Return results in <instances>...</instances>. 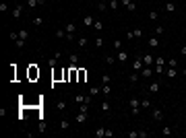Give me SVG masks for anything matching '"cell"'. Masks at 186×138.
Here are the masks:
<instances>
[{
	"label": "cell",
	"instance_id": "cell-34",
	"mask_svg": "<svg viewBox=\"0 0 186 138\" xmlns=\"http://www.w3.org/2000/svg\"><path fill=\"white\" fill-rule=\"evenodd\" d=\"M33 25H35V27H41V25H43V19H41V17H33Z\"/></svg>",
	"mask_w": 186,
	"mask_h": 138
},
{
	"label": "cell",
	"instance_id": "cell-57",
	"mask_svg": "<svg viewBox=\"0 0 186 138\" xmlns=\"http://www.w3.org/2000/svg\"><path fill=\"white\" fill-rule=\"evenodd\" d=\"M21 2H27V0H21Z\"/></svg>",
	"mask_w": 186,
	"mask_h": 138
},
{
	"label": "cell",
	"instance_id": "cell-39",
	"mask_svg": "<svg viewBox=\"0 0 186 138\" xmlns=\"http://www.w3.org/2000/svg\"><path fill=\"white\" fill-rule=\"evenodd\" d=\"M161 134H164V136H170V134H172V128H170V126H164V128H161Z\"/></svg>",
	"mask_w": 186,
	"mask_h": 138
},
{
	"label": "cell",
	"instance_id": "cell-31",
	"mask_svg": "<svg viewBox=\"0 0 186 138\" xmlns=\"http://www.w3.org/2000/svg\"><path fill=\"white\" fill-rule=\"evenodd\" d=\"M112 45H114V50H118V52L122 50V41H120V39H114V41H112Z\"/></svg>",
	"mask_w": 186,
	"mask_h": 138
},
{
	"label": "cell",
	"instance_id": "cell-59",
	"mask_svg": "<svg viewBox=\"0 0 186 138\" xmlns=\"http://www.w3.org/2000/svg\"><path fill=\"white\" fill-rule=\"evenodd\" d=\"M103 2H108V0H103Z\"/></svg>",
	"mask_w": 186,
	"mask_h": 138
},
{
	"label": "cell",
	"instance_id": "cell-29",
	"mask_svg": "<svg viewBox=\"0 0 186 138\" xmlns=\"http://www.w3.org/2000/svg\"><path fill=\"white\" fill-rule=\"evenodd\" d=\"M164 31H166V27H164V25H157V27H155V33H153V35H157V37H159V35H164Z\"/></svg>",
	"mask_w": 186,
	"mask_h": 138
},
{
	"label": "cell",
	"instance_id": "cell-38",
	"mask_svg": "<svg viewBox=\"0 0 186 138\" xmlns=\"http://www.w3.org/2000/svg\"><path fill=\"white\" fill-rule=\"evenodd\" d=\"M110 83H112V76L110 74H103L101 76V85H110Z\"/></svg>",
	"mask_w": 186,
	"mask_h": 138
},
{
	"label": "cell",
	"instance_id": "cell-35",
	"mask_svg": "<svg viewBox=\"0 0 186 138\" xmlns=\"http://www.w3.org/2000/svg\"><path fill=\"white\" fill-rule=\"evenodd\" d=\"M95 48H103V37H101V35L95 37Z\"/></svg>",
	"mask_w": 186,
	"mask_h": 138
},
{
	"label": "cell",
	"instance_id": "cell-44",
	"mask_svg": "<svg viewBox=\"0 0 186 138\" xmlns=\"http://www.w3.org/2000/svg\"><path fill=\"white\" fill-rule=\"evenodd\" d=\"M45 128H48V126H45V122H43V120H39V126H37V130H39V132H45Z\"/></svg>",
	"mask_w": 186,
	"mask_h": 138
},
{
	"label": "cell",
	"instance_id": "cell-17",
	"mask_svg": "<svg viewBox=\"0 0 186 138\" xmlns=\"http://www.w3.org/2000/svg\"><path fill=\"white\" fill-rule=\"evenodd\" d=\"M99 93H101V85H95V87L89 89V95H91V97H95V95H99Z\"/></svg>",
	"mask_w": 186,
	"mask_h": 138
},
{
	"label": "cell",
	"instance_id": "cell-28",
	"mask_svg": "<svg viewBox=\"0 0 186 138\" xmlns=\"http://www.w3.org/2000/svg\"><path fill=\"white\" fill-rule=\"evenodd\" d=\"M93 136H95V138H103V136H106V130H103V128H97L95 132H93Z\"/></svg>",
	"mask_w": 186,
	"mask_h": 138
},
{
	"label": "cell",
	"instance_id": "cell-5",
	"mask_svg": "<svg viewBox=\"0 0 186 138\" xmlns=\"http://www.w3.org/2000/svg\"><path fill=\"white\" fill-rule=\"evenodd\" d=\"M75 103H91V95H85V93H79V95H75Z\"/></svg>",
	"mask_w": 186,
	"mask_h": 138
},
{
	"label": "cell",
	"instance_id": "cell-48",
	"mask_svg": "<svg viewBox=\"0 0 186 138\" xmlns=\"http://www.w3.org/2000/svg\"><path fill=\"white\" fill-rule=\"evenodd\" d=\"M8 10V4L6 2H0V12H6Z\"/></svg>",
	"mask_w": 186,
	"mask_h": 138
},
{
	"label": "cell",
	"instance_id": "cell-30",
	"mask_svg": "<svg viewBox=\"0 0 186 138\" xmlns=\"http://www.w3.org/2000/svg\"><path fill=\"white\" fill-rule=\"evenodd\" d=\"M108 6L112 10H118V0H108Z\"/></svg>",
	"mask_w": 186,
	"mask_h": 138
},
{
	"label": "cell",
	"instance_id": "cell-43",
	"mask_svg": "<svg viewBox=\"0 0 186 138\" xmlns=\"http://www.w3.org/2000/svg\"><path fill=\"white\" fill-rule=\"evenodd\" d=\"M19 37H21V39H27V37H29V31H25V29H21V31H19Z\"/></svg>",
	"mask_w": 186,
	"mask_h": 138
},
{
	"label": "cell",
	"instance_id": "cell-25",
	"mask_svg": "<svg viewBox=\"0 0 186 138\" xmlns=\"http://www.w3.org/2000/svg\"><path fill=\"white\" fill-rule=\"evenodd\" d=\"M138 78H141V72H134V70H132V74L128 76L130 83H138Z\"/></svg>",
	"mask_w": 186,
	"mask_h": 138
},
{
	"label": "cell",
	"instance_id": "cell-2",
	"mask_svg": "<svg viewBox=\"0 0 186 138\" xmlns=\"http://www.w3.org/2000/svg\"><path fill=\"white\" fill-rule=\"evenodd\" d=\"M164 70H166V60L161 58V56H157L155 58V72L157 74H164Z\"/></svg>",
	"mask_w": 186,
	"mask_h": 138
},
{
	"label": "cell",
	"instance_id": "cell-33",
	"mask_svg": "<svg viewBox=\"0 0 186 138\" xmlns=\"http://www.w3.org/2000/svg\"><path fill=\"white\" fill-rule=\"evenodd\" d=\"M151 107V101L149 99H141V109H149Z\"/></svg>",
	"mask_w": 186,
	"mask_h": 138
},
{
	"label": "cell",
	"instance_id": "cell-46",
	"mask_svg": "<svg viewBox=\"0 0 186 138\" xmlns=\"http://www.w3.org/2000/svg\"><path fill=\"white\" fill-rule=\"evenodd\" d=\"M48 66L56 68V66H58V60H56V58H50V60H48Z\"/></svg>",
	"mask_w": 186,
	"mask_h": 138
},
{
	"label": "cell",
	"instance_id": "cell-13",
	"mask_svg": "<svg viewBox=\"0 0 186 138\" xmlns=\"http://www.w3.org/2000/svg\"><path fill=\"white\" fill-rule=\"evenodd\" d=\"M85 120H87V113H85V111H79L77 116H75V122H77V124H85Z\"/></svg>",
	"mask_w": 186,
	"mask_h": 138
},
{
	"label": "cell",
	"instance_id": "cell-12",
	"mask_svg": "<svg viewBox=\"0 0 186 138\" xmlns=\"http://www.w3.org/2000/svg\"><path fill=\"white\" fill-rule=\"evenodd\" d=\"M151 74H153V68L151 66H145L141 70V78H151Z\"/></svg>",
	"mask_w": 186,
	"mask_h": 138
},
{
	"label": "cell",
	"instance_id": "cell-6",
	"mask_svg": "<svg viewBox=\"0 0 186 138\" xmlns=\"http://www.w3.org/2000/svg\"><path fill=\"white\" fill-rule=\"evenodd\" d=\"M151 116H153V120H155V122H161V120L166 118V116H164V111H161L159 107H153V109H151Z\"/></svg>",
	"mask_w": 186,
	"mask_h": 138
},
{
	"label": "cell",
	"instance_id": "cell-47",
	"mask_svg": "<svg viewBox=\"0 0 186 138\" xmlns=\"http://www.w3.org/2000/svg\"><path fill=\"white\" fill-rule=\"evenodd\" d=\"M27 6H29V8H35V6H39V4H37V0H27Z\"/></svg>",
	"mask_w": 186,
	"mask_h": 138
},
{
	"label": "cell",
	"instance_id": "cell-27",
	"mask_svg": "<svg viewBox=\"0 0 186 138\" xmlns=\"http://www.w3.org/2000/svg\"><path fill=\"white\" fill-rule=\"evenodd\" d=\"M66 105H68L66 101H58V103H56V109H58L60 113H64V109H66Z\"/></svg>",
	"mask_w": 186,
	"mask_h": 138
},
{
	"label": "cell",
	"instance_id": "cell-51",
	"mask_svg": "<svg viewBox=\"0 0 186 138\" xmlns=\"http://www.w3.org/2000/svg\"><path fill=\"white\" fill-rule=\"evenodd\" d=\"M97 10H101V12H106V2H99V4H97Z\"/></svg>",
	"mask_w": 186,
	"mask_h": 138
},
{
	"label": "cell",
	"instance_id": "cell-49",
	"mask_svg": "<svg viewBox=\"0 0 186 138\" xmlns=\"http://www.w3.org/2000/svg\"><path fill=\"white\" fill-rule=\"evenodd\" d=\"M147 136H149L147 130H138V138H147Z\"/></svg>",
	"mask_w": 186,
	"mask_h": 138
},
{
	"label": "cell",
	"instance_id": "cell-21",
	"mask_svg": "<svg viewBox=\"0 0 186 138\" xmlns=\"http://www.w3.org/2000/svg\"><path fill=\"white\" fill-rule=\"evenodd\" d=\"M29 78H39V68H35V66L29 68Z\"/></svg>",
	"mask_w": 186,
	"mask_h": 138
},
{
	"label": "cell",
	"instance_id": "cell-22",
	"mask_svg": "<svg viewBox=\"0 0 186 138\" xmlns=\"http://www.w3.org/2000/svg\"><path fill=\"white\" fill-rule=\"evenodd\" d=\"M101 93H103V97L110 99V95H112V87H110V85H101Z\"/></svg>",
	"mask_w": 186,
	"mask_h": 138
},
{
	"label": "cell",
	"instance_id": "cell-14",
	"mask_svg": "<svg viewBox=\"0 0 186 138\" xmlns=\"http://www.w3.org/2000/svg\"><path fill=\"white\" fill-rule=\"evenodd\" d=\"M93 31H95V33H101L103 31V23L99 19H95V23H93Z\"/></svg>",
	"mask_w": 186,
	"mask_h": 138
},
{
	"label": "cell",
	"instance_id": "cell-15",
	"mask_svg": "<svg viewBox=\"0 0 186 138\" xmlns=\"http://www.w3.org/2000/svg\"><path fill=\"white\" fill-rule=\"evenodd\" d=\"M166 10H168L170 15H174V12L178 10V6H176V2H172V0H170V2H166Z\"/></svg>",
	"mask_w": 186,
	"mask_h": 138
},
{
	"label": "cell",
	"instance_id": "cell-26",
	"mask_svg": "<svg viewBox=\"0 0 186 138\" xmlns=\"http://www.w3.org/2000/svg\"><path fill=\"white\" fill-rule=\"evenodd\" d=\"M68 128H71V122H68L66 118H62L60 120V130H68Z\"/></svg>",
	"mask_w": 186,
	"mask_h": 138
},
{
	"label": "cell",
	"instance_id": "cell-20",
	"mask_svg": "<svg viewBox=\"0 0 186 138\" xmlns=\"http://www.w3.org/2000/svg\"><path fill=\"white\" fill-rule=\"evenodd\" d=\"M93 23H95V17H83V25L85 27H93Z\"/></svg>",
	"mask_w": 186,
	"mask_h": 138
},
{
	"label": "cell",
	"instance_id": "cell-55",
	"mask_svg": "<svg viewBox=\"0 0 186 138\" xmlns=\"http://www.w3.org/2000/svg\"><path fill=\"white\" fill-rule=\"evenodd\" d=\"M120 2H122V4H124V6H128V4H130V2H132V0H120Z\"/></svg>",
	"mask_w": 186,
	"mask_h": 138
},
{
	"label": "cell",
	"instance_id": "cell-42",
	"mask_svg": "<svg viewBox=\"0 0 186 138\" xmlns=\"http://www.w3.org/2000/svg\"><path fill=\"white\" fill-rule=\"evenodd\" d=\"M132 33H134V37H136V39H141V37H143V31L138 29V27H136V29H132Z\"/></svg>",
	"mask_w": 186,
	"mask_h": 138
},
{
	"label": "cell",
	"instance_id": "cell-32",
	"mask_svg": "<svg viewBox=\"0 0 186 138\" xmlns=\"http://www.w3.org/2000/svg\"><path fill=\"white\" fill-rule=\"evenodd\" d=\"M54 35H56L58 39H66V31H64V29H58V31H56Z\"/></svg>",
	"mask_w": 186,
	"mask_h": 138
},
{
	"label": "cell",
	"instance_id": "cell-37",
	"mask_svg": "<svg viewBox=\"0 0 186 138\" xmlns=\"http://www.w3.org/2000/svg\"><path fill=\"white\" fill-rule=\"evenodd\" d=\"M85 78H87V72L81 68V70H79V83H85Z\"/></svg>",
	"mask_w": 186,
	"mask_h": 138
},
{
	"label": "cell",
	"instance_id": "cell-36",
	"mask_svg": "<svg viewBox=\"0 0 186 138\" xmlns=\"http://www.w3.org/2000/svg\"><path fill=\"white\" fill-rule=\"evenodd\" d=\"M103 62H106V64H114V62H118V60H116V56H106Z\"/></svg>",
	"mask_w": 186,
	"mask_h": 138
},
{
	"label": "cell",
	"instance_id": "cell-41",
	"mask_svg": "<svg viewBox=\"0 0 186 138\" xmlns=\"http://www.w3.org/2000/svg\"><path fill=\"white\" fill-rule=\"evenodd\" d=\"M77 62H79V54H71V64L77 66Z\"/></svg>",
	"mask_w": 186,
	"mask_h": 138
},
{
	"label": "cell",
	"instance_id": "cell-19",
	"mask_svg": "<svg viewBox=\"0 0 186 138\" xmlns=\"http://www.w3.org/2000/svg\"><path fill=\"white\" fill-rule=\"evenodd\" d=\"M64 31H66V33H77V25H75V23H66V25H64Z\"/></svg>",
	"mask_w": 186,
	"mask_h": 138
},
{
	"label": "cell",
	"instance_id": "cell-3",
	"mask_svg": "<svg viewBox=\"0 0 186 138\" xmlns=\"http://www.w3.org/2000/svg\"><path fill=\"white\" fill-rule=\"evenodd\" d=\"M164 74H166L170 80H174V78H178V74H180V68H170V66H166Z\"/></svg>",
	"mask_w": 186,
	"mask_h": 138
},
{
	"label": "cell",
	"instance_id": "cell-1",
	"mask_svg": "<svg viewBox=\"0 0 186 138\" xmlns=\"http://www.w3.org/2000/svg\"><path fill=\"white\" fill-rule=\"evenodd\" d=\"M128 107H130V116H141V99H128Z\"/></svg>",
	"mask_w": 186,
	"mask_h": 138
},
{
	"label": "cell",
	"instance_id": "cell-56",
	"mask_svg": "<svg viewBox=\"0 0 186 138\" xmlns=\"http://www.w3.org/2000/svg\"><path fill=\"white\" fill-rule=\"evenodd\" d=\"M45 2H48V0H37V4L41 6V4H45Z\"/></svg>",
	"mask_w": 186,
	"mask_h": 138
},
{
	"label": "cell",
	"instance_id": "cell-16",
	"mask_svg": "<svg viewBox=\"0 0 186 138\" xmlns=\"http://www.w3.org/2000/svg\"><path fill=\"white\" fill-rule=\"evenodd\" d=\"M149 48H159V37L157 35H153V37H149Z\"/></svg>",
	"mask_w": 186,
	"mask_h": 138
},
{
	"label": "cell",
	"instance_id": "cell-9",
	"mask_svg": "<svg viewBox=\"0 0 186 138\" xmlns=\"http://www.w3.org/2000/svg\"><path fill=\"white\" fill-rule=\"evenodd\" d=\"M10 15H13V19H15V21H19V19H21V15H23V4H17V6L13 8V12H10Z\"/></svg>",
	"mask_w": 186,
	"mask_h": 138
},
{
	"label": "cell",
	"instance_id": "cell-23",
	"mask_svg": "<svg viewBox=\"0 0 186 138\" xmlns=\"http://www.w3.org/2000/svg\"><path fill=\"white\" fill-rule=\"evenodd\" d=\"M15 45H17V50H25V45H27V39H21V37H19V39L15 41Z\"/></svg>",
	"mask_w": 186,
	"mask_h": 138
},
{
	"label": "cell",
	"instance_id": "cell-58",
	"mask_svg": "<svg viewBox=\"0 0 186 138\" xmlns=\"http://www.w3.org/2000/svg\"><path fill=\"white\" fill-rule=\"evenodd\" d=\"M4 2H8V0H4Z\"/></svg>",
	"mask_w": 186,
	"mask_h": 138
},
{
	"label": "cell",
	"instance_id": "cell-18",
	"mask_svg": "<svg viewBox=\"0 0 186 138\" xmlns=\"http://www.w3.org/2000/svg\"><path fill=\"white\" fill-rule=\"evenodd\" d=\"M87 43H89V41H87V37H85V35L77 39V45H79V50H85V48H87Z\"/></svg>",
	"mask_w": 186,
	"mask_h": 138
},
{
	"label": "cell",
	"instance_id": "cell-10",
	"mask_svg": "<svg viewBox=\"0 0 186 138\" xmlns=\"http://www.w3.org/2000/svg\"><path fill=\"white\" fill-rule=\"evenodd\" d=\"M101 111H103V113H106V116H108V113H110V111H112V103H110V101H108V97H106V99H103V101H101Z\"/></svg>",
	"mask_w": 186,
	"mask_h": 138
},
{
	"label": "cell",
	"instance_id": "cell-52",
	"mask_svg": "<svg viewBox=\"0 0 186 138\" xmlns=\"http://www.w3.org/2000/svg\"><path fill=\"white\" fill-rule=\"evenodd\" d=\"M128 138H138V132H136V130H132V132H128Z\"/></svg>",
	"mask_w": 186,
	"mask_h": 138
},
{
	"label": "cell",
	"instance_id": "cell-4",
	"mask_svg": "<svg viewBox=\"0 0 186 138\" xmlns=\"http://www.w3.org/2000/svg\"><path fill=\"white\" fill-rule=\"evenodd\" d=\"M130 68H132V70H134V72H141V70H143V68H145V64H143V58H141V56H136Z\"/></svg>",
	"mask_w": 186,
	"mask_h": 138
},
{
	"label": "cell",
	"instance_id": "cell-54",
	"mask_svg": "<svg viewBox=\"0 0 186 138\" xmlns=\"http://www.w3.org/2000/svg\"><path fill=\"white\" fill-rule=\"evenodd\" d=\"M180 56H184V58H186V45H182V48H180Z\"/></svg>",
	"mask_w": 186,
	"mask_h": 138
},
{
	"label": "cell",
	"instance_id": "cell-7",
	"mask_svg": "<svg viewBox=\"0 0 186 138\" xmlns=\"http://www.w3.org/2000/svg\"><path fill=\"white\" fill-rule=\"evenodd\" d=\"M116 60H118L120 64H126V62H128V52H126V50H120L118 54H116Z\"/></svg>",
	"mask_w": 186,
	"mask_h": 138
},
{
	"label": "cell",
	"instance_id": "cell-8",
	"mask_svg": "<svg viewBox=\"0 0 186 138\" xmlns=\"http://www.w3.org/2000/svg\"><path fill=\"white\" fill-rule=\"evenodd\" d=\"M159 91H161V83H159V80H153V83L149 85V93H153V95H157V93H159Z\"/></svg>",
	"mask_w": 186,
	"mask_h": 138
},
{
	"label": "cell",
	"instance_id": "cell-53",
	"mask_svg": "<svg viewBox=\"0 0 186 138\" xmlns=\"http://www.w3.org/2000/svg\"><path fill=\"white\" fill-rule=\"evenodd\" d=\"M75 39V33H66V41H73Z\"/></svg>",
	"mask_w": 186,
	"mask_h": 138
},
{
	"label": "cell",
	"instance_id": "cell-45",
	"mask_svg": "<svg viewBox=\"0 0 186 138\" xmlns=\"http://www.w3.org/2000/svg\"><path fill=\"white\" fill-rule=\"evenodd\" d=\"M149 19H151V21H157V19H159L157 10H151V12H149Z\"/></svg>",
	"mask_w": 186,
	"mask_h": 138
},
{
	"label": "cell",
	"instance_id": "cell-24",
	"mask_svg": "<svg viewBox=\"0 0 186 138\" xmlns=\"http://www.w3.org/2000/svg\"><path fill=\"white\" fill-rule=\"evenodd\" d=\"M166 66H170V68H180V64H178V60H176V58L166 60Z\"/></svg>",
	"mask_w": 186,
	"mask_h": 138
},
{
	"label": "cell",
	"instance_id": "cell-40",
	"mask_svg": "<svg viewBox=\"0 0 186 138\" xmlns=\"http://www.w3.org/2000/svg\"><path fill=\"white\" fill-rule=\"evenodd\" d=\"M126 10H128V12H134V10H136V2H134V0H132V2H130L128 6H126Z\"/></svg>",
	"mask_w": 186,
	"mask_h": 138
},
{
	"label": "cell",
	"instance_id": "cell-11",
	"mask_svg": "<svg viewBox=\"0 0 186 138\" xmlns=\"http://www.w3.org/2000/svg\"><path fill=\"white\" fill-rule=\"evenodd\" d=\"M141 58H143V64H145V66H153V62H155V60H153V54H143Z\"/></svg>",
	"mask_w": 186,
	"mask_h": 138
},
{
	"label": "cell",
	"instance_id": "cell-50",
	"mask_svg": "<svg viewBox=\"0 0 186 138\" xmlns=\"http://www.w3.org/2000/svg\"><path fill=\"white\" fill-rule=\"evenodd\" d=\"M87 107H89V103H81V105H79V111H85V113H87Z\"/></svg>",
	"mask_w": 186,
	"mask_h": 138
}]
</instances>
